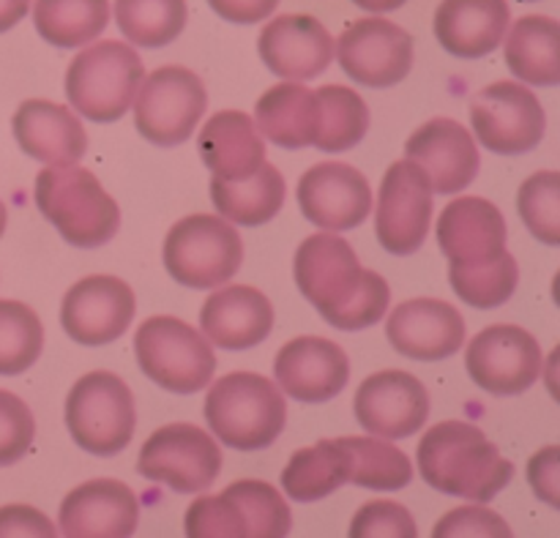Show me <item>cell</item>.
I'll list each match as a JSON object with an SVG mask.
<instances>
[{
	"mask_svg": "<svg viewBox=\"0 0 560 538\" xmlns=\"http://www.w3.org/2000/svg\"><path fill=\"white\" fill-rule=\"evenodd\" d=\"M301 295L339 331H364L386 317L392 288L359 266L353 246L334 233H315L299 246L293 262Z\"/></svg>",
	"mask_w": 560,
	"mask_h": 538,
	"instance_id": "obj_1",
	"label": "cell"
},
{
	"mask_svg": "<svg viewBox=\"0 0 560 538\" xmlns=\"http://www.w3.org/2000/svg\"><path fill=\"white\" fill-rule=\"evenodd\" d=\"M416 459L427 484L470 503H490L514 476V465L468 421L432 426L421 437Z\"/></svg>",
	"mask_w": 560,
	"mask_h": 538,
	"instance_id": "obj_2",
	"label": "cell"
},
{
	"mask_svg": "<svg viewBox=\"0 0 560 538\" xmlns=\"http://www.w3.org/2000/svg\"><path fill=\"white\" fill-rule=\"evenodd\" d=\"M33 200L42 217L80 249H96L115 238L120 227V208L96 175L77 164H47L36 175Z\"/></svg>",
	"mask_w": 560,
	"mask_h": 538,
	"instance_id": "obj_3",
	"label": "cell"
},
{
	"mask_svg": "<svg viewBox=\"0 0 560 538\" xmlns=\"http://www.w3.org/2000/svg\"><path fill=\"white\" fill-rule=\"evenodd\" d=\"M206 421L224 446L260 452L282 435L288 405L273 381L255 372H233L219 377L206 394Z\"/></svg>",
	"mask_w": 560,
	"mask_h": 538,
	"instance_id": "obj_4",
	"label": "cell"
},
{
	"mask_svg": "<svg viewBox=\"0 0 560 538\" xmlns=\"http://www.w3.org/2000/svg\"><path fill=\"white\" fill-rule=\"evenodd\" d=\"M145 80L140 55L124 42L91 44L82 49L66 71V96L71 107L88 120L113 124L124 118Z\"/></svg>",
	"mask_w": 560,
	"mask_h": 538,
	"instance_id": "obj_5",
	"label": "cell"
},
{
	"mask_svg": "<svg viewBox=\"0 0 560 538\" xmlns=\"http://www.w3.org/2000/svg\"><path fill=\"white\" fill-rule=\"evenodd\" d=\"M293 514L268 481H233L217 498H197L186 512L189 538H282Z\"/></svg>",
	"mask_w": 560,
	"mask_h": 538,
	"instance_id": "obj_6",
	"label": "cell"
},
{
	"mask_svg": "<svg viewBox=\"0 0 560 538\" xmlns=\"http://www.w3.org/2000/svg\"><path fill=\"white\" fill-rule=\"evenodd\" d=\"M162 257L175 282L191 290H211L238 273L244 244L228 219L195 213L170 227Z\"/></svg>",
	"mask_w": 560,
	"mask_h": 538,
	"instance_id": "obj_7",
	"label": "cell"
},
{
	"mask_svg": "<svg viewBox=\"0 0 560 538\" xmlns=\"http://www.w3.org/2000/svg\"><path fill=\"white\" fill-rule=\"evenodd\" d=\"M140 370L170 394H197L211 383L217 355L206 334L170 315L148 317L135 334Z\"/></svg>",
	"mask_w": 560,
	"mask_h": 538,
	"instance_id": "obj_8",
	"label": "cell"
},
{
	"mask_svg": "<svg viewBox=\"0 0 560 538\" xmlns=\"http://www.w3.org/2000/svg\"><path fill=\"white\" fill-rule=\"evenodd\" d=\"M66 426L82 452L93 457L120 454L137 426L129 386L113 372H88L66 397Z\"/></svg>",
	"mask_w": 560,
	"mask_h": 538,
	"instance_id": "obj_9",
	"label": "cell"
},
{
	"mask_svg": "<svg viewBox=\"0 0 560 538\" xmlns=\"http://www.w3.org/2000/svg\"><path fill=\"white\" fill-rule=\"evenodd\" d=\"M208 107L200 77L186 66H162L142 80L135 96V126L148 142L180 145L191 137Z\"/></svg>",
	"mask_w": 560,
	"mask_h": 538,
	"instance_id": "obj_10",
	"label": "cell"
},
{
	"mask_svg": "<svg viewBox=\"0 0 560 538\" xmlns=\"http://www.w3.org/2000/svg\"><path fill=\"white\" fill-rule=\"evenodd\" d=\"M222 470V452L206 430L195 424H167L140 448L137 473L148 481L189 495L202 492Z\"/></svg>",
	"mask_w": 560,
	"mask_h": 538,
	"instance_id": "obj_11",
	"label": "cell"
},
{
	"mask_svg": "<svg viewBox=\"0 0 560 538\" xmlns=\"http://www.w3.org/2000/svg\"><path fill=\"white\" fill-rule=\"evenodd\" d=\"M470 124L481 145L492 153L520 156L541 142L547 115L530 87L501 80L476 93L470 102Z\"/></svg>",
	"mask_w": 560,
	"mask_h": 538,
	"instance_id": "obj_12",
	"label": "cell"
},
{
	"mask_svg": "<svg viewBox=\"0 0 560 538\" xmlns=\"http://www.w3.org/2000/svg\"><path fill=\"white\" fill-rule=\"evenodd\" d=\"M465 366L481 391L492 397L525 394L545 370V355L534 334L520 326H490L465 350Z\"/></svg>",
	"mask_w": 560,
	"mask_h": 538,
	"instance_id": "obj_13",
	"label": "cell"
},
{
	"mask_svg": "<svg viewBox=\"0 0 560 538\" xmlns=\"http://www.w3.org/2000/svg\"><path fill=\"white\" fill-rule=\"evenodd\" d=\"M432 224V186L424 169L399 159L386 169L377 195L375 233L386 252L408 257L421 249Z\"/></svg>",
	"mask_w": 560,
	"mask_h": 538,
	"instance_id": "obj_14",
	"label": "cell"
},
{
	"mask_svg": "<svg viewBox=\"0 0 560 538\" xmlns=\"http://www.w3.org/2000/svg\"><path fill=\"white\" fill-rule=\"evenodd\" d=\"M334 49L345 74L364 87H394L413 69L410 33L381 16L355 20Z\"/></svg>",
	"mask_w": 560,
	"mask_h": 538,
	"instance_id": "obj_15",
	"label": "cell"
},
{
	"mask_svg": "<svg viewBox=\"0 0 560 538\" xmlns=\"http://www.w3.org/2000/svg\"><path fill=\"white\" fill-rule=\"evenodd\" d=\"M355 419L370 435L402 441L416 435L430 419V394L424 383L402 370L375 372L355 391Z\"/></svg>",
	"mask_w": 560,
	"mask_h": 538,
	"instance_id": "obj_16",
	"label": "cell"
},
{
	"mask_svg": "<svg viewBox=\"0 0 560 538\" xmlns=\"http://www.w3.org/2000/svg\"><path fill=\"white\" fill-rule=\"evenodd\" d=\"M137 301L129 284L118 277H85L63 295L60 323L74 342L102 348L126 334L135 320Z\"/></svg>",
	"mask_w": 560,
	"mask_h": 538,
	"instance_id": "obj_17",
	"label": "cell"
},
{
	"mask_svg": "<svg viewBox=\"0 0 560 538\" xmlns=\"http://www.w3.org/2000/svg\"><path fill=\"white\" fill-rule=\"evenodd\" d=\"M299 206L304 219L323 230H353L370 217V180L345 162H323L299 180Z\"/></svg>",
	"mask_w": 560,
	"mask_h": 538,
	"instance_id": "obj_18",
	"label": "cell"
},
{
	"mask_svg": "<svg viewBox=\"0 0 560 538\" xmlns=\"http://www.w3.org/2000/svg\"><path fill=\"white\" fill-rule=\"evenodd\" d=\"M405 159L424 169L438 195H457L468 189L481 167L474 134L452 118H432L430 124L419 126L405 145Z\"/></svg>",
	"mask_w": 560,
	"mask_h": 538,
	"instance_id": "obj_19",
	"label": "cell"
},
{
	"mask_svg": "<svg viewBox=\"0 0 560 538\" xmlns=\"http://www.w3.org/2000/svg\"><path fill=\"white\" fill-rule=\"evenodd\" d=\"M438 244L448 257V266H490L506 255L503 213L485 197H457L438 219Z\"/></svg>",
	"mask_w": 560,
	"mask_h": 538,
	"instance_id": "obj_20",
	"label": "cell"
},
{
	"mask_svg": "<svg viewBox=\"0 0 560 538\" xmlns=\"http://www.w3.org/2000/svg\"><path fill=\"white\" fill-rule=\"evenodd\" d=\"M279 388L299 402H328L350 381L348 353L323 337L290 339L273 359Z\"/></svg>",
	"mask_w": 560,
	"mask_h": 538,
	"instance_id": "obj_21",
	"label": "cell"
},
{
	"mask_svg": "<svg viewBox=\"0 0 560 538\" xmlns=\"http://www.w3.org/2000/svg\"><path fill=\"white\" fill-rule=\"evenodd\" d=\"M257 49L273 74L304 82L315 80L331 66L334 38L317 16L282 14L262 27Z\"/></svg>",
	"mask_w": 560,
	"mask_h": 538,
	"instance_id": "obj_22",
	"label": "cell"
},
{
	"mask_svg": "<svg viewBox=\"0 0 560 538\" xmlns=\"http://www.w3.org/2000/svg\"><path fill=\"white\" fill-rule=\"evenodd\" d=\"M140 519L137 495L115 479H96L74 487L60 503V534L69 538H126Z\"/></svg>",
	"mask_w": 560,
	"mask_h": 538,
	"instance_id": "obj_23",
	"label": "cell"
},
{
	"mask_svg": "<svg viewBox=\"0 0 560 538\" xmlns=\"http://www.w3.org/2000/svg\"><path fill=\"white\" fill-rule=\"evenodd\" d=\"M386 337L392 348L408 359L443 361L463 348L465 320L446 301L413 299L392 312Z\"/></svg>",
	"mask_w": 560,
	"mask_h": 538,
	"instance_id": "obj_24",
	"label": "cell"
},
{
	"mask_svg": "<svg viewBox=\"0 0 560 538\" xmlns=\"http://www.w3.org/2000/svg\"><path fill=\"white\" fill-rule=\"evenodd\" d=\"M200 328L222 350H249L266 342L273 328V306L249 284L217 290L200 309Z\"/></svg>",
	"mask_w": 560,
	"mask_h": 538,
	"instance_id": "obj_25",
	"label": "cell"
},
{
	"mask_svg": "<svg viewBox=\"0 0 560 538\" xmlns=\"http://www.w3.org/2000/svg\"><path fill=\"white\" fill-rule=\"evenodd\" d=\"M11 129L22 151L44 164H77L88 151V134L80 118L69 107L47 98L22 102Z\"/></svg>",
	"mask_w": 560,
	"mask_h": 538,
	"instance_id": "obj_26",
	"label": "cell"
},
{
	"mask_svg": "<svg viewBox=\"0 0 560 538\" xmlns=\"http://www.w3.org/2000/svg\"><path fill=\"white\" fill-rule=\"evenodd\" d=\"M197 151L213 178L241 184L266 164V142L257 131L255 118L238 109L211 115L197 134Z\"/></svg>",
	"mask_w": 560,
	"mask_h": 538,
	"instance_id": "obj_27",
	"label": "cell"
},
{
	"mask_svg": "<svg viewBox=\"0 0 560 538\" xmlns=\"http://www.w3.org/2000/svg\"><path fill=\"white\" fill-rule=\"evenodd\" d=\"M509 22L506 0H443L435 11V36L457 58H485L503 42Z\"/></svg>",
	"mask_w": 560,
	"mask_h": 538,
	"instance_id": "obj_28",
	"label": "cell"
},
{
	"mask_svg": "<svg viewBox=\"0 0 560 538\" xmlns=\"http://www.w3.org/2000/svg\"><path fill=\"white\" fill-rule=\"evenodd\" d=\"M255 126L279 148L299 151L315 145L320 126V104L315 91L301 82H282L260 96L255 107Z\"/></svg>",
	"mask_w": 560,
	"mask_h": 538,
	"instance_id": "obj_29",
	"label": "cell"
},
{
	"mask_svg": "<svg viewBox=\"0 0 560 538\" xmlns=\"http://www.w3.org/2000/svg\"><path fill=\"white\" fill-rule=\"evenodd\" d=\"M350 473L353 463L342 437L320 441L290 457L288 468L282 470V487L295 503H315L350 484Z\"/></svg>",
	"mask_w": 560,
	"mask_h": 538,
	"instance_id": "obj_30",
	"label": "cell"
},
{
	"mask_svg": "<svg viewBox=\"0 0 560 538\" xmlns=\"http://www.w3.org/2000/svg\"><path fill=\"white\" fill-rule=\"evenodd\" d=\"M560 31L552 16L530 14L512 25L506 38V63L517 80L552 87L560 82Z\"/></svg>",
	"mask_w": 560,
	"mask_h": 538,
	"instance_id": "obj_31",
	"label": "cell"
},
{
	"mask_svg": "<svg viewBox=\"0 0 560 538\" xmlns=\"http://www.w3.org/2000/svg\"><path fill=\"white\" fill-rule=\"evenodd\" d=\"M284 191L288 186H284L282 173L268 162L241 184L219 178L211 180V200L219 217L228 219L230 224H246V227L271 222L282 208Z\"/></svg>",
	"mask_w": 560,
	"mask_h": 538,
	"instance_id": "obj_32",
	"label": "cell"
},
{
	"mask_svg": "<svg viewBox=\"0 0 560 538\" xmlns=\"http://www.w3.org/2000/svg\"><path fill=\"white\" fill-rule=\"evenodd\" d=\"M109 22V0H36L33 25L52 47L74 49L102 36Z\"/></svg>",
	"mask_w": 560,
	"mask_h": 538,
	"instance_id": "obj_33",
	"label": "cell"
},
{
	"mask_svg": "<svg viewBox=\"0 0 560 538\" xmlns=\"http://www.w3.org/2000/svg\"><path fill=\"white\" fill-rule=\"evenodd\" d=\"M320 104L315 148L323 153H345L364 140L370 129V107L364 98L345 85H323L315 93Z\"/></svg>",
	"mask_w": 560,
	"mask_h": 538,
	"instance_id": "obj_34",
	"label": "cell"
},
{
	"mask_svg": "<svg viewBox=\"0 0 560 538\" xmlns=\"http://www.w3.org/2000/svg\"><path fill=\"white\" fill-rule=\"evenodd\" d=\"M186 0H115V22L137 47H167L186 27Z\"/></svg>",
	"mask_w": 560,
	"mask_h": 538,
	"instance_id": "obj_35",
	"label": "cell"
},
{
	"mask_svg": "<svg viewBox=\"0 0 560 538\" xmlns=\"http://www.w3.org/2000/svg\"><path fill=\"white\" fill-rule=\"evenodd\" d=\"M342 443L353 463L350 484L366 487V490H402L413 479V465L408 454L399 452L392 441L372 435L342 437Z\"/></svg>",
	"mask_w": 560,
	"mask_h": 538,
	"instance_id": "obj_36",
	"label": "cell"
},
{
	"mask_svg": "<svg viewBox=\"0 0 560 538\" xmlns=\"http://www.w3.org/2000/svg\"><path fill=\"white\" fill-rule=\"evenodd\" d=\"M44 328L22 301H0V375H22L38 361Z\"/></svg>",
	"mask_w": 560,
	"mask_h": 538,
	"instance_id": "obj_37",
	"label": "cell"
},
{
	"mask_svg": "<svg viewBox=\"0 0 560 538\" xmlns=\"http://www.w3.org/2000/svg\"><path fill=\"white\" fill-rule=\"evenodd\" d=\"M448 279L452 288L465 304L476 306V309H498L506 304L514 295L520 282V268L512 255L498 257L490 266L479 268H459L448 266Z\"/></svg>",
	"mask_w": 560,
	"mask_h": 538,
	"instance_id": "obj_38",
	"label": "cell"
},
{
	"mask_svg": "<svg viewBox=\"0 0 560 538\" xmlns=\"http://www.w3.org/2000/svg\"><path fill=\"white\" fill-rule=\"evenodd\" d=\"M517 208L523 222L541 244H560V175L556 169L530 175L520 186Z\"/></svg>",
	"mask_w": 560,
	"mask_h": 538,
	"instance_id": "obj_39",
	"label": "cell"
},
{
	"mask_svg": "<svg viewBox=\"0 0 560 538\" xmlns=\"http://www.w3.org/2000/svg\"><path fill=\"white\" fill-rule=\"evenodd\" d=\"M416 519L402 503L372 501L355 512L350 538H416Z\"/></svg>",
	"mask_w": 560,
	"mask_h": 538,
	"instance_id": "obj_40",
	"label": "cell"
},
{
	"mask_svg": "<svg viewBox=\"0 0 560 538\" xmlns=\"http://www.w3.org/2000/svg\"><path fill=\"white\" fill-rule=\"evenodd\" d=\"M36 437L31 408L16 394L0 388V468L20 463Z\"/></svg>",
	"mask_w": 560,
	"mask_h": 538,
	"instance_id": "obj_41",
	"label": "cell"
},
{
	"mask_svg": "<svg viewBox=\"0 0 560 538\" xmlns=\"http://www.w3.org/2000/svg\"><path fill=\"white\" fill-rule=\"evenodd\" d=\"M435 538H470V536H490V538H509L512 528L501 514L490 512L481 503H470V506H459L448 512L441 523L432 530Z\"/></svg>",
	"mask_w": 560,
	"mask_h": 538,
	"instance_id": "obj_42",
	"label": "cell"
},
{
	"mask_svg": "<svg viewBox=\"0 0 560 538\" xmlns=\"http://www.w3.org/2000/svg\"><path fill=\"white\" fill-rule=\"evenodd\" d=\"M55 534H58L55 525L38 508L25 506V503H11L0 508V538H52Z\"/></svg>",
	"mask_w": 560,
	"mask_h": 538,
	"instance_id": "obj_43",
	"label": "cell"
},
{
	"mask_svg": "<svg viewBox=\"0 0 560 538\" xmlns=\"http://www.w3.org/2000/svg\"><path fill=\"white\" fill-rule=\"evenodd\" d=\"M560 448L547 446L539 454H534L528 463V479L536 495L552 508L560 506Z\"/></svg>",
	"mask_w": 560,
	"mask_h": 538,
	"instance_id": "obj_44",
	"label": "cell"
},
{
	"mask_svg": "<svg viewBox=\"0 0 560 538\" xmlns=\"http://www.w3.org/2000/svg\"><path fill=\"white\" fill-rule=\"evenodd\" d=\"M222 20L235 25H255L277 11L279 0H208Z\"/></svg>",
	"mask_w": 560,
	"mask_h": 538,
	"instance_id": "obj_45",
	"label": "cell"
},
{
	"mask_svg": "<svg viewBox=\"0 0 560 538\" xmlns=\"http://www.w3.org/2000/svg\"><path fill=\"white\" fill-rule=\"evenodd\" d=\"M31 9V0H0V33L14 27Z\"/></svg>",
	"mask_w": 560,
	"mask_h": 538,
	"instance_id": "obj_46",
	"label": "cell"
},
{
	"mask_svg": "<svg viewBox=\"0 0 560 538\" xmlns=\"http://www.w3.org/2000/svg\"><path fill=\"white\" fill-rule=\"evenodd\" d=\"M353 3L361 5V9L375 11V14H381V11H394V9H399V5H402L405 0H353Z\"/></svg>",
	"mask_w": 560,
	"mask_h": 538,
	"instance_id": "obj_47",
	"label": "cell"
},
{
	"mask_svg": "<svg viewBox=\"0 0 560 538\" xmlns=\"http://www.w3.org/2000/svg\"><path fill=\"white\" fill-rule=\"evenodd\" d=\"M5 222H9V213H5L3 200H0V238H3V233H5Z\"/></svg>",
	"mask_w": 560,
	"mask_h": 538,
	"instance_id": "obj_48",
	"label": "cell"
},
{
	"mask_svg": "<svg viewBox=\"0 0 560 538\" xmlns=\"http://www.w3.org/2000/svg\"><path fill=\"white\" fill-rule=\"evenodd\" d=\"M525 3H530V0H525Z\"/></svg>",
	"mask_w": 560,
	"mask_h": 538,
	"instance_id": "obj_49",
	"label": "cell"
}]
</instances>
